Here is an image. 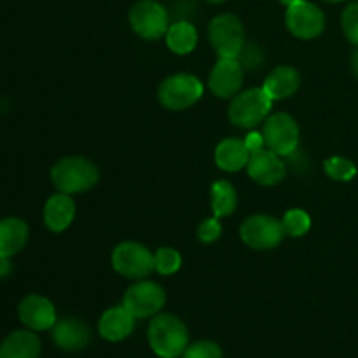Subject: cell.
Listing matches in <instances>:
<instances>
[{
  "instance_id": "cell-18",
  "label": "cell",
  "mask_w": 358,
  "mask_h": 358,
  "mask_svg": "<svg viewBox=\"0 0 358 358\" xmlns=\"http://www.w3.org/2000/svg\"><path fill=\"white\" fill-rule=\"evenodd\" d=\"M301 86V73L290 65H278L266 76L262 90L273 101H282L294 96Z\"/></svg>"
},
{
  "instance_id": "cell-26",
  "label": "cell",
  "mask_w": 358,
  "mask_h": 358,
  "mask_svg": "<svg viewBox=\"0 0 358 358\" xmlns=\"http://www.w3.org/2000/svg\"><path fill=\"white\" fill-rule=\"evenodd\" d=\"M324 171L331 180L350 182L357 177V164L352 159L343 156H332L324 161Z\"/></svg>"
},
{
  "instance_id": "cell-32",
  "label": "cell",
  "mask_w": 358,
  "mask_h": 358,
  "mask_svg": "<svg viewBox=\"0 0 358 358\" xmlns=\"http://www.w3.org/2000/svg\"><path fill=\"white\" fill-rule=\"evenodd\" d=\"M352 70H353V76L358 79V48L353 51V55H352Z\"/></svg>"
},
{
  "instance_id": "cell-10",
  "label": "cell",
  "mask_w": 358,
  "mask_h": 358,
  "mask_svg": "<svg viewBox=\"0 0 358 358\" xmlns=\"http://www.w3.org/2000/svg\"><path fill=\"white\" fill-rule=\"evenodd\" d=\"M121 304L136 320L152 318L163 311L166 304V290L149 278L138 280L128 287Z\"/></svg>"
},
{
  "instance_id": "cell-6",
  "label": "cell",
  "mask_w": 358,
  "mask_h": 358,
  "mask_svg": "<svg viewBox=\"0 0 358 358\" xmlns=\"http://www.w3.org/2000/svg\"><path fill=\"white\" fill-rule=\"evenodd\" d=\"M208 41L219 58H240L245 49L243 23L236 14H217L208 24Z\"/></svg>"
},
{
  "instance_id": "cell-3",
  "label": "cell",
  "mask_w": 358,
  "mask_h": 358,
  "mask_svg": "<svg viewBox=\"0 0 358 358\" xmlns=\"http://www.w3.org/2000/svg\"><path fill=\"white\" fill-rule=\"evenodd\" d=\"M275 101L269 98L261 87L240 91L234 98H231L227 117L231 124L241 129H255L268 119Z\"/></svg>"
},
{
  "instance_id": "cell-1",
  "label": "cell",
  "mask_w": 358,
  "mask_h": 358,
  "mask_svg": "<svg viewBox=\"0 0 358 358\" xmlns=\"http://www.w3.org/2000/svg\"><path fill=\"white\" fill-rule=\"evenodd\" d=\"M147 341L157 357L178 358L184 355L189 343V331L184 322L171 313H157L147 327Z\"/></svg>"
},
{
  "instance_id": "cell-24",
  "label": "cell",
  "mask_w": 358,
  "mask_h": 358,
  "mask_svg": "<svg viewBox=\"0 0 358 358\" xmlns=\"http://www.w3.org/2000/svg\"><path fill=\"white\" fill-rule=\"evenodd\" d=\"M283 229L290 238H303L310 233L311 229V217L306 210L303 208H290L287 210L285 215L282 217Z\"/></svg>"
},
{
  "instance_id": "cell-17",
  "label": "cell",
  "mask_w": 358,
  "mask_h": 358,
  "mask_svg": "<svg viewBox=\"0 0 358 358\" xmlns=\"http://www.w3.org/2000/svg\"><path fill=\"white\" fill-rule=\"evenodd\" d=\"M42 217L45 227L51 233H63L72 226L76 219V201L70 194L58 191L45 201Z\"/></svg>"
},
{
  "instance_id": "cell-4",
  "label": "cell",
  "mask_w": 358,
  "mask_h": 358,
  "mask_svg": "<svg viewBox=\"0 0 358 358\" xmlns=\"http://www.w3.org/2000/svg\"><path fill=\"white\" fill-rule=\"evenodd\" d=\"M205 93L201 80L192 73H173L161 80L157 87V100L166 110H187L198 103Z\"/></svg>"
},
{
  "instance_id": "cell-25",
  "label": "cell",
  "mask_w": 358,
  "mask_h": 358,
  "mask_svg": "<svg viewBox=\"0 0 358 358\" xmlns=\"http://www.w3.org/2000/svg\"><path fill=\"white\" fill-rule=\"evenodd\" d=\"M182 268V254L173 247H159L154 252V271L161 276H173Z\"/></svg>"
},
{
  "instance_id": "cell-5",
  "label": "cell",
  "mask_w": 358,
  "mask_h": 358,
  "mask_svg": "<svg viewBox=\"0 0 358 358\" xmlns=\"http://www.w3.org/2000/svg\"><path fill=\"white\" fill-rule=\"evenodd\" d=\"M110 264L122 278L138 282L154 273V252L138 241H121L112 250Z\"/></svg>"
},
{
  "instance_id": "cell-27",
  "label": "cell",
  "mask_w": 358,
  "mask_h": 358,
  "mask_svg": "<svg viewBox=\"0 0 358 358\" xmlns=\"http://www.w3.org/2000/svg\"><path fill=\"white\" fill-rule=\"evenodd\" d=\"M182 358H224V352L215 341L199 339V341L187 346Z\"/></svg>"
},
{
  "instance_id": "cell-31",
  "label": "cell",
  "mask_w": 358,
  "mask_h": 358,
  "mask_svg": "<svg viewBox=\"0 0 358 358\" xmlns=\"http://www.w3.org/2000/svg\"><path fill=\"white\" fill-rule=\"evenodd\" d=\"M13 271V262H10V257H3L0 255V278H7Z\"/></svg>"
},
{
  "instance_id": "cell-11",
  "label": "cell",
  "mask_w": 358,
  "mask_h": 358,
  "mask_svg": "<svg viewBox=\"0 0 358 358\" xmlns=\"http://www.w3.org/2000/svg\"><path fill=\"white\" fill-rule=\"evenodd\" d=\"M325 14L317 3L310 0H301L292 3L285 10V27L290 34L301 41L318 38L325 30Z\"/></svg>"
},
{
  "instance_id": "cell-29",
  "label": "cell",
  "mask_w": 358,
  "mask_h": 358,
  "mask_svg": "<svg viewBox=\"0 0 358 358\" xmlns=\"http://www.w3.org/2000/svg\"><path fill=\"white\" fill-rule=\"evenodd\" d=\"M196 236L201 243L210 245L215 243L220 236H222V224H220L219 217H208V219H203L199 222L198 229H196Z\"/></svg>"
},
{
  "instance_id": "cell-19",
  "label": "cell",
  "mask_w": 358,
  "mask_h": 358,
  "mask_svg": "<svg viewBox=\"0 0 358 358\" xmlns=\"http://www.w3.org/2000/svg\"><path fill=\"white\" fill-rule=\"evenodd\" d=\"M213 157H215V164L220 170L227 171V173H236V171L247 168L248 159H250V150H248L243 138L227 136L217 143Z\"/></svg>"
},
{
  "instance_id": "cell-20",
  "label": "cell",
  "mask_w": 358,
  "mask_h": 358,
  "mask_svg": "<svg viewBox=\"0 0 358 358\" xmlns=\"http://www.w3.org/2000/svg\"><path fill=\"white\" fill-rule=\"evenodd\" d=\"M42 343L30 329L14 331L0 343V358H41Z\"/></svg>"
},
{
  "instance_id": "cell-34",
  "label": "cell",
  "mask_w": 358,
  "mask_h": 358,
  "mask_svg": "<svg viewBox=\"0 0 358 358\" xmlns=\"http://www.w3.org/2000/svg\"><path fill=\"white\" fill-rule=\"evenodd\" d=\"M205 2L213 3V6H219V3H224V2H226V0H205Z\"/></svg>"
},
{
  "instance_id": "cell-7",
  "label": "cell",
  "mask_w": 358,
  "mask_h": 358,
  "mask_svg": "<svg viewBox=\"0 0 358 358\" xmlns=\"http://www.w3.org/2000/svg\"><path fill=\"white\" fill-rule=\"evenodd\" d=\"M282 219L266 213H255L247 217L240 226V238L248 248L259 252L275 250L285 238Z\"/></svg>"
},
{
  "instance_id": "cell-14",
  "label": "cell",
  "mask_w": 358,
  "mask_h": 358,
  "mask_svg": "<svg viewBox=\"0 0 358 358\" xmlns=\"http://www.w3.org/2000/svg\"><path fill=\"white\" fill-rule=\"evenodd\" d=\"M247 173L255 184L262 187H273L283 182L287 175V166L283 163L282 156L275 154L269 149H262L259 152L250 154V159L247 164Z\"/></svg>"
},
{
  "instance_id": "cell-12",
  "label": "cell",
  "mask_w": 358,
  "mask_h": 358,
  "mask_svg": "<svg viewBox=\"0 0 358 358\" xmlns=\"http://www.w3.org/2000/svg\"><path fill=\"white\" fill-rule=\"evenodd\" d=\"M243 86V65L238 58H219L208 76V87L220 100H231Z\"/></svg>"
},
{
  "instance_id": "cell-33",
  "label": "cell",
  "mask_w": 358,
  "mask_h": 358,
  "mask_svg": "<svg viewBox=\"0 0 358 358\" xmlns=\"http://www.w3.org/2000/svg\"><path fill=\"white\" fill-rule=\"evenodd\" d=\"M278 2L283 3V6H285V7H289V6H292V3L301 2V0H278Z\"/></svg>"
},
{
  "instance_id": "cell-13",
  "label": "cell",
  "mask_w": 358,
  "mask_h": 358,
  "mask_svg": "<svg viewBox=\"0 0 358 358\" xmlns=\"http://www.w3.org/2000/svg\"><path fill=\"white\" fill-rule=\"evenodd\" d=\"M17 317L24 327L34 332L51 331L58 322L55 304L38 294H30L17 304Z\"/></svg>"
},
{
  "instance_id": "cell-28",
  "label": "cell",
  "mask_w": 358,
  "mask_h": 358,
  "mask_svg": "<svg viewBox=\"0 0 358 358\" xmlns=\"http://www.w3.org/2000/svg\"><path fill=\"white\" fill-rule=\"evenodd\" d=\"M341 28L350 44L358 48V2L348 3L341 14Z\"/></svg>"
},
{
  "instance_id": "cell-16",
  "label": "cell",
  "mask_w": 358,
  "mask_h": 358,
  "mask_svg": "<svg viewBox=\"0 0 358 358\" xmlns=\"http://www.w3.org/2000/svg\"><path fill=\"white\" fill-rule=\"evenodd\" d=\"M136 318L122 304L112 306L101 313L98 320V334L108 343H121L135 331Z\"/></svg>"
},
{
  "instance_id": "cell-8",
  "label": "cell",
  "mask_w": 358,
  "mask_h": 358,
  "mask_svg": "<svg viewBox=\"0 0 358 358\" xmlns=\"http://www.w3.org/2000/svg\"><path fill=\"white\" fill-rule=\"evenodd\" d=\"M129 27L143 41H159L170 28V14L157 0H138L128 14Z\"/></svg>"
},
{
  "instance_id": "cell-2",
  "label": "cell",
  "mask_w": 358,
  "mask_h": 358,
  "mask_svg": "<svg viewBox=\"0 0 358 358\" xmlns=\"http://www.w3.org/2000/svg\"><path fill=\"white\" fill-rule=\"evenodd\" d=\"M98 180H100L98 166L83 156H66L51 168V182L56 191L70 196L91 191Z\"/></svg>"
},
{
  "instance_id": "cell-21",
  "label": "cell",
  "mask_w": 358,
  "mask_h": 358,
  "mask_svg": "<svg viewBox=\"0 0 358 358\" xmlns=\"http://www.w3.org/2000/svg\"><path fill=\"white\" fill-rule=\"evenodd\" d=\"M30 229L24 220L17 217H6L0 219V255L13 257L20 254L28 243Z\"/></svg>"
},
{
  "instance_id": "cell-22",
  "label": "cell",
  "mask_w": 358,
  "mask_h": 358,
  "mask_svg": "<svg viewBox=\"0 0 358 358\" xmlns=\"http://www.w3.org/2000/svg\"><path fill=\"white\" fill-rule=\"evenodd\" d=\"M166 45L173 55H191L198 45V30L189 21H175L170 24L166 35Z\"/></svg>"
},
{
  "instance_id": "cell-35",
  "label": "cell",
  "mask_w": 358,
  "mask_h": 358,
  "mask_svg": "<svg viewBox=\"0 0 358 358\" xmlns=\"http://www.w3.org/2000/svg\"><path fill=\"white\" fill-rule=\"evenodd\" d=\"M324 2H329V3H339V2H345V0H324Z\"/></svg>"
},
{
  "instance_id": "cell-15",
  "label": "cell",
  "mask_w": 358,
  "mask_h": 358,
  "mask_svg": "<svg viewBox=\"0 0 358 358\" xmlns=\"http://www.w3.org/2000/svg\"><path fill=\"white\" fill-rule=\"evenodd\" d=\"M51 339L62 352L76 353L91 343V329L76 317L62 318L51 329Z\"/></svg>"
},
{
  "instance_id": "cell-36",
  "label": "cell",
  "mask_w": 358,
  "mask_h": 358,
  "mask_svg": "<svg viewBox=\"0 0 358 358\" xmlns=\"http://www.w3.org/2000/svg\"><path fill=\"white\" fill-rule=\"evenodd\" d=\"M157 358H163V357H157Z\"/></svg>"
},
{
  "instance_id": "cell-30",
  "label": "cell",
  "mask_w": 358,
  "mask_h": 358,
  "mask_svg": "<svg viewBox=\"0 0 358 358\" xmlns=\"http://www.w3.org/2000/svg\"><path fill=\"white\" fill-rule=\"evenodd\" d=\"M245 143H247L248 150H250V154L254 152H259V150H262L266 147L264 143V136H262V131H255V129H250V133H248L247 136H245Z\"/></svg>"
},
{
  "instance_id": "cell-23",
  "label": "cell",
  "mask_w": 358,
  "mask_h": 358,
  "mask_svg": "<svg viewBox=\"0 0 358 358\" xmlns=\"http://www.w3.org/2000/svg\"><path fill=\"white\" fill-rule=\"evenodd\" d=\"M210 206L213 215L219 219L233 215L238 208V192L236 187L229 180H215L210 187Z\"/></svg>"
},
{
  "instance_id": "cell-9",
  "label": "cell",
  "mask_w": 358,
  "mask_h": 358,
  "mask_svg": "<svg viewBox=\"0 0 358 358\" xmlns=\"http://www.w3.org/2000/svg\"><path fill=\"white\" fill-rule=\"evenodd\" d=\"M262 136H264L266 149L273 150L278 156H292L299 147L301 129L296 119L287 112L269 114L262 122Z\"/></svg>"
}]
</instances>
